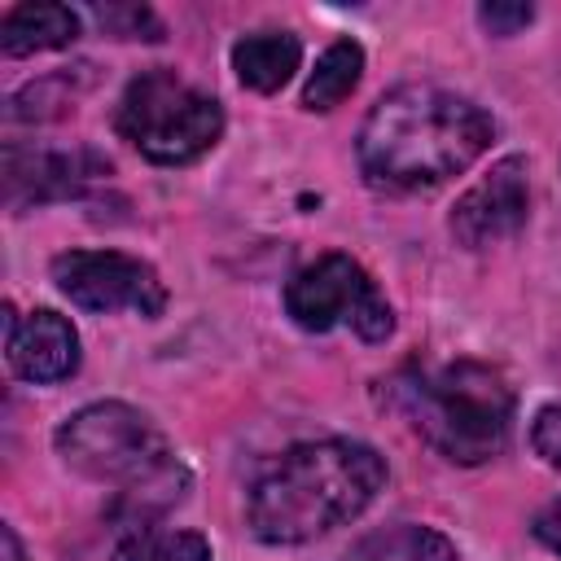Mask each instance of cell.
I'll return each mask as SVG.
<instances>
[{
	"label": "cell",
	"instance_id": "3",
	"mask_svg": "<svg viewBox=\"0 0 561 561\" xmlns=\"http://www.w3.org/2000/svg\"><path fill=\"white\" fill-rule=\"evenodd\" d=\"M53 443L75 473L118 486L114 517L123 522V530L153 526L167 508H175L188 495L193 478L184 460L171 451L167 434L131 403H88L57 425Z\"/></svg>",
	"mask_w": 561,
	"mask_h": 561
},
{
	"label": "cell",
	"instance_id": "13",
	"mask_svg": "<svg viewBox=\"0 0 561 561\" xmlns=\"http://www.w3.org/2000/svg\"><path fill=\"white\" fill-rule=\"evenodd\" d=\"M346 561H456V543L434 526L394 522L346 548Z\"/></svg>",
	"mask_w": 561,
	"mask_h": 561
},
{
	"label": "cell",
	"instance_id": "5",
	"mask_svg": "<svg viewBox=\"0 0 561 561\" xmlns=\"http://www.w3.org/2000/svg\"><path fill=\"white\" fill-rule=\"evenodd\" d=\"M114 127L149 162L184 167L215 149L224 136V110L210 92L180 79L175 70H145L123 88Z\"/></svg>",
	"mask_w": 561,
	"mask_h": 561
},
{
	"label": "cell",
	"instance_id": "11",
	"mask_svg": "<svg viewBox=\"0 0 561 561\" xmlns=\"http://www.w3.org/2000/svg\"><path fill=\"white\" fill-rule=\"evenodd\" d=\"M79 39V13L70 4H18L0 18V48L4 57L53 53Z\"/></svg>",
	"mask_w": 561,
	"mask_h": 561
},
{
	"label": "cell",
	"instance_id": "7",
	"mask_svg": "<svg viewBox=\"0 0 561 561\" xmlns=\"http://www.w3.org/2000/svg\"><path fill=\"white\" fill-rule=\"evenodd\" d=\"M53 285L83 311H136L145 320L162 316L167 285L162 276L131 254L118 250H66L53 259Z\"/></svg>",
	"mask_w": 561,
	"mask_h": 561
},
{
	"label": "cell",
	"instance_id": "16",
	"mask_svg": "<svg viewBox=\"0 0 561 561\" xmlns=\"http://www.w3.org/2000/svg\"><path fill=\"white\" fill-rule=\"evenodd\" d=\"M79 96L75 79L70 75H48V79H35L26 88H18L9 96V123H44V118H57L70 110V101Z\"/></svg>",
	"mask_w": 561,
	"mask_h": 561
},
{
	"label": "cell",
	"instance_id": "9",
	"mask_svg": "<svg viewBox=\"0 0 561 561\" xmlns=\"http://www.w3.org/2000/svg\"><path fill=\"white\" fill-rule=\"evenodd\" d=\"M101 175H110V162L92 149H22V145L4 149V202H9V210L75 197Z\"/></svg>",
	"mask_w": 561,
	"mask_h": 561
},
{
	"label": "cell",
	"instance_id": "15",
	"mask_svg": "<svg viewBox=\"0 0 561 561\" xmlns=\"http://www.w3.org/2000/svg\"><path fill=\"white\" fill-rule=\"evenodd\" d=\"M114 561H215V552L197 530L131 526V530L118 535Z\"/></svg>",
	"mask_w": 561,
	"mask_h": 561
},
{
	"label": "cell",
	"instance_id": "18",
	"mask_svg": "<svg viewBox=\"0 0 561 561\" xmlns=\"http://www.w3.org/2000/svg\"><path fill=\"white\" fill-rule=\"evenodd\" d=\"M530 447H535V456H539L543 465L561 469V403L539 408V416H535V425H530Z\"/></svg>",
	"mask_w": 561,
	"mask_h": 561
},
{
	"label": "cell",
	"instance_id": "4",
	"mask_svg": "<svg viewBox=\"0 0 561 561\" xmlns=\"http://www.w3.org/2000/svg\"><path fill=\"white\" fill-rule=\"evenodd\" d=\"M390 399L412 421V430L456 465H482L508 443L513 390L491 364H408L390 377Z\"/></svg>",
	"mask_w": 561,
	"mask_h": 561
},
{
	"label": "cell",
	"instance_id": "2",
	"mask_svg": "<svg viewBox=\"0 0 561 561\" xmlns=\"http://www.w3.org/2000/svg\"><path fill=\"white\" fill-rule=\"evenodd\" d=\"M386 486V460L355 438H316L280 451L245 495V522L263 543H311L355 522Z\"/></svg>",
	"mask_w": 561,
	"mask_h": 561
},
{
	"label": "cell",
	"instance_id": "1",
	"mask_svg": "<svg viewBox=\"0 0 561 561\" xmlns=\"http://www.w3.org/2000/svg\"><path fill=\"white\" fill-rule=\"evenodd\" d=\"M495 136L482 105L434 83H403L377 96L359 127V167L373 184L421 193L473 167Z\"/></svg>",
	"mask_w": 561,
	"mask_h": 561
},
{
	"label": "cell",
	"instance_id": "12",
	"mask_svg": "<svg viewBox=\"0 0 561 561\" xmlns=\"http://www.w3.org/2000/svg\"><path fill=\"white\" fill-rule=\"evenodd\" d=\"M302 61V44L289 31H263L232 44V70L254 92H280Z\"/></svg>",
	"mask_w": 561,
	"mask_h": 561
},
{
	"label": "cell",
	"instance_id": "8",
	"mask_svg": "<svg viewBox=\"0 0 561 561\" xmlns=\"http://www.w3.org/2000/svg\"><path fill=\"white\" fill-rule=\"evenodd\" d=\"M530 210V180H526V158H500L451 210V237L465 250H486L526 228Z\"/></svg>",
	"mask_w": 561,
	"mask_h": 561
},
{
	"label": "cell",
	"instance_id": "21",
	"mask_svg": "<svg viewBox=\"0 0 561 561\" xmlns=\"http://www.w3.org/2000/svg\"><path fill=\"white\" fill-rule=\"evenodd\" d=\"M0 561H26V557H22V543H18V535H13V526L0 530Z\"/></svg>",
	"mask_w": 561,
	"mask_h": 561
},
{
	"label": "cell",
	"instance_id": "6",
	"mask_svg": "<svg viewBox=\"0 0 561 561\" xmlns=\"http://www.w3.org/2000/svg\"><path fill=\"white\" fill-rule=\"evenodd\" d=\"M285 311L307 333H329L351 324L364 342H386L394 333V311L373 285V276L351 254H320L285 285Z\"/></svg>",
	"mask_w": 561,
	"mask_h": 561
},
{
	"label": "cell",
	"instance_id": "20",
	"mask_svg": "<svg viewBox=\"0 0 561 561\" xmlns=\"http://www.w3.org/2000/svg\"><path fill=\"white\" fill-rule=\"evenodd\" d=\"M535 539L548 543V548L561 557V500H552V504L535 517Z\"/></svg>",
	"mask_w": 561,
	"mask_h": 561
},
{
	"label": "cell",
	"instance_id": "10",
	"mask_svg": "<svg viewBox=\"0 0 561 561\" xmlns=\"http://www.w3.org/2000/svg\"><path fill=\"white\" fill-rule=\"evenodd\" d=\"M4 351H9L13 373L22 381H35V386L61 381L79 368V333L66 316H57L48 307L22 316L18 329L4 333Z\"/></svg>",
	"mask_w": 561,
	"mask_h": 561
},
{
	"label": "cell",
	"instance_id": "14",
	"mask_svg": "<svg viewBox=\"0 0 561 561\" xmlns=\"http://www.w3.org/2000/svg\"><path fill=\"white\" fill-rule=\"evenodd\" d=\"M359 75H364V48H359L355 39L329 44V48L320 53V61H316L307 88H302V105H307V110H333V105H342V101L355 92Z\"/></svg>",
	"mask_w": 561,
	"mask_h": 561
},
{
	"label": "cell",
	"instance_id": "19",
	"mask_svg": "<svg viewBox=\"0 0 561 561\" xmlns=\"http://www.w3.org/2000/svg\"><path fill=\"white\" fill-rule=\"evenodd\" d=\"M535 9L530 4H513V0H491L478 9V22L491 31V35H517L522 26H530Z\"/></svg>",
	"mask_w": 561,
	"mask_h": 561
},
{
	"label": "cell",
	"instance_id": "17",
	"mask_svg": "<svg viewBox=\"0 0 561 561\" xmlns=\"http://www.w3.org/2000/svg\"><path fill=\"white\" fill-rule=\"evenodd\" d=\"M96 13V22L101 26H110L114 35H123V39H162V26H158V18L149 13V9H136V4H105V9H92Z\"/></svg>",
	"mask_w": 561,
	"mask_h": 561
}]
</instances>
